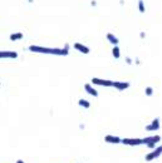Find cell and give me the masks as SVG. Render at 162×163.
I'll return each instance as SVG.
<instances>
[{"label":"cell","instance_id":"obj_1","mask_svg":"<svg viewBox=\"0 0 162 163\" xmlns=\"http://www.w3.org/2000/svg\"><path fill=\"white\" fill-rule=\"evenodd\" d=\"M29 50L33 53H42V54H52V55H68L69 52H67L63 48H47V47H40V45H30Z\"/></svg>","mask_w":162,"mask_h":163},{"label":"cell","instance_id":"obj_2","mask_svg":"<svg viewBox=\"0 0 162 163\" xmlns=\"http://www.w3.org/2000/svg\"><path fill=\"white\" fill-rule=\"evenodd\" d=\"M161 154H162V146H158V147H156L155 149L151 151L150 153L146 156V161H147V162H151V161L158 158Z\"/></svg>","mask_w":162,"mask_h":163},{"label":"cell","instance_id":"obj_3","mask_svg":"<svg viewBox=\"0 0 162 163\" xmlns=\"http://www.w3.org/2000/svg\"><path fill=\"white\" fill-rule=\"evenodd\" d=\"M122 143H123L125 146L136 147V146L143 144V142H142V138H123V139H122Z\"/></svg>","mask_w":162,"mask_h":163},{"label":"cell","instance_id":"obj_4","mask_svg":"<svg viewBox=\"0 0 162 163\" xmlns=\"http://www.w3.org/2000/svg\"><path fill=\"white\" fill-rule=\"evenodd\" d=\"M92 84L102 85V87H113V82L112 80H107V79H100V78H93L92 79Z\"/></svg>","mask_w":162,"mask_h":163},{"label":"cell","instance_id":"obj_5","mask_svg":"<svg viewBox=\"0 0 162 163\" xmlns=\"http://www.w3.org/2000/svg\"><path fill=\"white\" fill-rule=\"evenodd\" d=\"M18 53L12 50H0V59H16Z\"/></svg>","mask_w":162,"mask_h":163},{"label":"cell","instance_id":"obj_6","mask_svg":"<svg viewBox=\"0 0 162 163\" xmlns=\"http://www.w3.org/2000/svg\"><path fill=\"white\" fill-rule=\"evenodd\" d=\"M160 129V119L158 118H155L148 126H146V130L147 132H156Z\"/></svg>","mask_w":162,"mask_h":163},{"label":"cell","instance_id":"obj_7","mask_svg":"<svg viewBox=\"0 0 162 163\" xmlns=\"http://www.w3.org/2000/svg\"><path fill=\"white\" fill-rule=\"evenodd\" d=\"M104 142L112 143V144H118V143H122V138H119L117 136H112V134H107L104 137Z\"/></svg>","mask_w":162,"mask_h":163},{"label":"cell","instance_id":"obj_8","mask_svg":"<svg viewBox=\"0 0 162 163\" xmlns=\"http://www.w3.org/2000/svg\"><path fill=\"white\" fill-rule=\"evenodd\" d=\"M73 47H74L76 50H78V52H80L82 54H89V52H90V49L82 43H74Z\"/></svg>","mask_w":162,"mask_h":163},{"label":"cell","instance_id":"obj_9","mask_svg":"<svg viewBox=\"0 0 162 163\" xmlns=\"http://www.w3.org/2000/svg\"><path fill=\"white\" fill-rule=\"evenodd\" d=\"M113 88L117 90H126L129 88V83L128 82H113Z\"/></svg>","mask_w":162,"mask_h":163},{"label":"cell","instance_id":"obj_10","mask_svg":"<svg viewBox=\"0 0 162 163\" xmlns=\"http://www.w3.org/2000/svg\"><path fill=\"white\" fill-rule=\"evenodd\" d=\"M107 40H108V42L111 43V44H112V45H118V43H119V39L114 35V34H112V33H107Z\"/></svg>","mask_w":162,"mask_h":163},{"label":"cell","instance_id":"obj_11","mask_svg":"<svg viewBox=\"0 0 162 163\" xmlns=\"http://www.w3.org/2000/svg\"><path fill=\"white\" fill-rule=\"evenodd\" d=\"M84 90L87 92V93L89 94V95H92V97H98V92L90 85V84H84Z\"/></svg>","mask_w":162,"mask_h":163},{"label":"cell","instance_id":"obj_12","mask_svg":"<svg viewBox=\"0 0 162 163\" xmlns=\"http://www.w3.org/2000/svg\"><path fill=\"white\" fill-rule=\"evenodd\" d=\"M161 140V137L160 136H152V139H151V142L150 143H147L146 146H147V148H151V149H155L156 147V143H158V142Z\"/></svg>","mask_w":162,"mask_h":163},{"label":"cell","instance_id":"obj_13","mask_svg":"<svg viewBox=\"0 0 162 163\" xmlns=\"http://www.w3.org/2000/svg\"><path fill=\"white\" fill-rule=\"evenodd\" d=\"M23 33H13V34H10L9 39L12 40V42H16V40H20V39H23Z\"/></svg>","mask_w":162,"mask_h":163},{"label":"cell","instance_id":"obj_14","mask_svg":"<svg viewBox=\"0 0 162 163\" xmlns=\"http://www.w3.org/2000/svg\"><path fill=\"white\" fill-rule=\"evenodd\" d=\"M112 55H113L114 59H118L121 57V50H119V47L118 45H116V47L112 48Z\"/></svg>","mask_w":162,"mask_h":163},{"label":"cell","instance_id":"obj_15","mask_svg":"<svg viewBox=\"0 0 162 163\" xmlns=\"http://www.w3.org/2000/svg\"><path fill=\"white\" fill-rule=\"evenodd\" d=\"M78 104L82 107V108H86V109H88L90 107V103H89L88 100H86V99H79L78 100Z\"/></svg>","mask_w":162,"mask_h":163},{"label":"cell","instance_id":"obj_16","mask_svg":"<svg viewBox=\"0 0 162 163\" xmlns=\"http://www.w3.org/2000/svg\"><path fill=\"white\" fill-rule=\"evenodd\" d=\"M138 10H139V13H142V14L146 12V8H145L143 0H138Z\"/></svg>","mask_w":162,"mask_h":163},{"label":"cell","instance_id":"obj_17","mask_svg":"<svg viewBox=\"0 0 162 163\" xmlns=\"http://www.w3.org/2000/svg\"><path fill=\"white\" fill-rule=\"evenodd\" d=\"M145 93H146V95H147V97H151V95L153 94V89L151 88V87H147V88L145 89Z\"/></svg>","mask_w":162,"mask_h":163},{"label":"cell","instance_id":"obj_18","mask_svg":"<svg viewBox=\"0 0 162 163\" xmlns=\"http://www.w3.org/2000/svg\"><path fill=\"white\" fill-rule=\"evenodd\" d=\"M126 63L127 64H132V59H131V58H126Z\"/></svg>","mask_w":162,"mask_h":163},{"label":"cell","instance_id":"obj_19","mask_svg":"<svg viewBox=\"0 0 162 163\" xmlns=\"http://www.w3.org/2000/svg\"><path fill=\"white\" fill-rule=\"evenodd\" d=\"M139 38H141V39H145V38H146V33H143V32H142V33L139 34Z\"/></svg>","mask_w":162,"mask_h":163},{"label":"cell","instance_id":"obj_20","mask_svg":"<svg viewBox=\"0 0 162 163\" xmlns=\"http://www.w3.org/2000/svg\"><path fill=\"white\" fill-rule=\"evenodd\" d=\"M63 49H65L67 52H69V44H64V48Z\"/></svg>","mask_w":162,"mask_h":163},{"label":"cell","instance_id":"obj_21","mask_svg":"<svg viewBox=\"0 0 162 163\" xmlns=\"http://www.w3.org/2000/svg\"><path fill=\"white\" fill-rule=\"evenodd\" d=\"M96 4H97L96 0H92V2H90V5H92V6H96Z\"/></svg>","mask_w":162,"mask_h":163},{"label":"cell","instance_id":"obj_22","mask_svg":"<svg viewBox=\"0 0 162 163\" xmlns=\"http://www.w3.org/2000/svg\"><path fill=\"white\" fill-rule=\"evenodd\" d=\"M15 163H25V162H24V161H23V159H18V161H16V162H15Z\"/></svg>","mask_w":162,"mask_h":163}]
</instances>
